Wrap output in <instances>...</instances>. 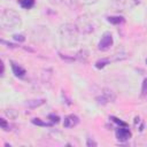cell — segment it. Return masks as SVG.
Wrapping results in <instances>:
<instances>
[{
  "label": "cell",
  "mask_w": 147,
  "mask_h": 147,
  "mask_svg": "<svg viewBox=\"0 0 147 147\" xmlns=\"http://www.w3.org/2000/svg\"><path fill=\"white\" fill-rule=\"evenodd\" d=\"M13 38H14V40H16V41H18V42H23V41L25 40V37H24L23 34H14Z\"/></svg>",
  "instance_id": "obj_18"
},
{
  "label": "cell",
  "mask_w": 147,
  "mask_h": 147,
  "mask_svg": "<svg viewBox=\"0 0 147 147\" xmlns=\"http://www.w3.org/2000/svg\"><path fill=\"white\" fill-rule=\"evenodd\" d=\"M116 99V95L114 94V92L109 88H103L102 92H101V96H98L96 100L99 103H108V102H113L115 101Z\"/></svg>",
  "instance_id": "obj_6"
},
{
  "label": "cell",
  "mask_w": 147,
  "mask_h": 147,
  "mask_svg": "<svg viewBox=\"0 0 147 147\" xmlns=\"http://www.w3.org/2000/svg\"><path fill=\"white\" fill-rule=\"evenodd\" d=\"M18 3L24 9H30L34 5V0H18Z\"/></svg>",
  "instance_id": "obj_13"
},
{
  "label": "cell",
  "mask_w": 147,
  "mask_h": 147,
  "mask_svg": "<svg viewBox=\"0 0 147 147\" xmlns=\"http://www.w3.org/2000/svg\"><path fill=\"white\" fill-rule=\"evenodd\" d=\"M78 123H79V118H78L76 115H68V116L64 118L63 126L67 127V129H69V127L76 126Z\"/></svg>",
  "instance_id": "obj_8"
},
{
  "label": "cell",
  "mask_w": 147,
  "mask_h": 147,
  "mask_svg": "<svg viewBox=\"0 0 147 147\" xmlns=\"http://www.w3.org/2000/svg\"><path fill=\"white\" fill-rule=\"evenodd\" d=\"M109 63V60L108 59H102V60H99L95 62V68L96 69H102L103 67H106L107 64Z\"/></svg>",
  "instance_id": "obj_14"
},
{
  "label": "cell",
  "mask_w": 147,
  "mask_h": 147,
  "mask_svg": "<svg viewBox=\"0 0 147 147\" xmlns=\"http://www.w3.org/2000/svg\"><path fill=\"white\" fill-rule=\"evenodd\" d=\"M75 25H76L78 32H80V33H91L94 30L93 22H92V20L87 15L79 16Z\"/></svg>",
  "instance_id": "obj_3"
},
{
  "label": "cell",
  "mask_w": 147,
  "mask_h": 147,
  "mask_svg": "<svg viewBox=\"0 0 147 147\" xmlns=\"http://www.w3.org/2000/svg\"><path fill=\"white\" fill-rule=\"evenodd\" d=\"M44 103H45L44 99H36V100H28L25 105L29 108H37V107H39V106H41Z\"/></svg>",
  "instance_id": "obj_10"
},
{
  "label": "cell",
  "mask_w": 147,
  "mask_h": 147,
  "mask_svg": "<svg viewBox=\"0 0 147 147\" xmlns=\"http://www.w3.org/2000/svg\"><path fill=\"white\" fill-rule=\"evenodd\" d=\"M0 24L6 30L16 29L21 25V17L13 9H3L0 14Z\"/></svg>",
  "instance_id": "obj_1"
},
{
  "label": "cell",
  "mask_w": 147,
  "mask_h": 147,
  "mask_svg": "<svg viewBox=\"0 0 147 147\" xmlns=\"http://www.w3.org/2000/svg\"><path fill=\"white\" fill-rule=\"evenodd\" d=\"M32 123H33L34 125H39V126H51L49 123H45V122H42V121L39 119V118H33V119H32Z\"/></svg>",
  "instance_id": "obj_15"
},
{
  "label": "cell",
  "mask_w": 147,
  "mask_h": 147,
  "mask_svg": "<svg viewBox=\"0 0 147 147\" xmlns=\"http://www.w3.org/2000/svg\"><path fill=\"white\" fill-rule=\"evenodd\" d=\"M146 63H147V60H146Z\"/></svg>",
  "instance_id": "obj_25"
},
{
  "label": "cell",
  "mask_w": 147,
  "mask_h": 147,
  "mask_svg": "<svg viewBox=\"0 0 147 147\" xmlns=\"http://www.w3.org/2000/svg\"><path fill=\"white\" fill-rule=\"evenodd\" d=\"M77 28L74 24H64L61 26V40L62 44L65 45V47H71L77 44Z\"/></svg>",
  "instance_id": "obj_2"
},
{
  "label": "cell",
  "mask_w": 147,
  "mask_h": 147,
  "mask_svg": "<svg viewBox=\"0 0 147 147\" xmlns=\"http://www.w3.org/2000/svg\"><path fill=\"white\" fill-rule=\"evenodd\" d=\"M51 3H53V5H59V3H61L63 0H48Z\"/></svg>",
  "instance_id": "obj_24"
},
{
  "label": "cell",
  "mask_w": 147,
  "mask_h": 147,
  "mask_svg": "<svg viewBox=\"0 0 147 147\" xmlns=\"http://www.w3.org/2000/svg\"><path fill=\"white\" fill-rule=\"evenodd\" d=\"M96 145H98V144H96L94 140H92L91 138L87 139V146H96Z\"/></svg>",
  "instance_id": "obj_23"
},
{
  "label": "cell",
  "mask_w": 147,
  "mask_h": 147,
  "mask_svg": "<svg viewBox=\"0 0 147 147\" xmlns=\"http://www.w3.org/2000/svg\"><path fill=\"white\" fill-rule=\"evenodd\" d=\"M110 119L113 121V122H115V123H117V124H119L121 126H126V123H124L123 121H121L119 118H117V117H114V116H110Z\"/></svg>",
  "instance_id": "obj_17"
},
{
  "label": "cell",
  "mask_w": 147,
  "mask_h": 147,
  "mask_svg": "<svg viewBox=\"0 0 147 147\" xmlns=\"http://www.w3.org/2000/svg\"><path fill=\"white\" fill-rule=\"evenodd\" d=\"M48 118H51L52 123H55V124H57V123L60 122V117H59L57 115H53V114H51V115L48 116Z\"/></svg>",
  "instance_id": "obj_19"
},
{
  "label": "cell",
  "mask_w": 147,
  "mask_h": 147,
  "mask_svg": "<svg viewBox=\"0 0 147 147\" xmlns=\"http://www.w3.org/2000/svg\"><path fill=\"white\" fill-rule=\"evenodd\" d=\"M0 124H1V127L3 129V130H8V124H7V122H6V119L5 118H1L0 119Z\"/></svg>",
  "instance_id": "obj_20"
},
{
  "label": "cell",
  "mask_w": 147,
  "mask_h": 147,
  "mask_svg": "<svg viewBox=\"0 0 147 147\" xmlns=\"http://www.w3.org/2000/svg\"><path fill=\"white\" fill-rule=\"evenodd\" d=\"M11 69H13V72H14V75H15L16 77L22 78V77L25 76V70H24L21 65L16 64V63H14V62H11Z\"/></svg>",
  "instance_id": "obj_9"
},
{
  "label": "cell",
  "mask_w": 147,
  "mask_h": 147,
  "mask_svg": "<svg viewBox=\"0 0 147 147\" xmlns=\"http://www.w3.org/2000/svg\"><path fill=\"white\" fill-rule=\"evenodd\" d=\"M114 44V39H113V36L110 32H105L101 40L99 41V45H98V48L100 51H107Z\"/></svg>",
  "instance_id": "obj_5"
},
{
  "label": "cell",
  "mask_w": 147,
  "mask_h": 147,
  "mask_svg": "<svg viewBox=\"0 0 147 147\" xmlns=\"http://www.w3.org/2000/svg\"><path fill=\"white\" fill-rule=\"evenodd\" d=\"M77 2H79L80 5H93L95 2H98V0H76Z\"/></svg>",
  "instance_id": "obj_16"
},
{
  "label": "cell",
  "mask_w": 147,
  "mask_h": 147,
  "mask_svg": "<svg viewBox=\"0 0 147 147\" xmlns=\"http://www.w3.org/2000/svg\"><path fill=\"white\" fill-rule=\"evenodd\" d=\"M141 92L142 94H146L147 93V78L144 79V83H142V88H141Z\"/></svg>",
  "instance_id": "obj_21"
},
{
  "label": "cell",
  "mask_w": 147,
  "mask_h": 147,
  "mask_svg": "<svg viewBox=\"0 0 147 147\" xmlns=\"http://www.w3.org/2000/svg\"><path fill=\"white\" fill-rule=\"evenodd\" d=\"M80 62H86L87 59H88V52L86 49H80L78 53H77V56H76Z\"/></svg>",
  "instance_id": "obj_12"
},
{
  "label": "cell",
  "mask_w": 147,
  "mask_h": 147,
  "mask_svg": "<svg viewBox=\"0 0 147 147\" xmlns=\"http://www.w3.org/2000/svg\"><path fill=\"white\" fill-rule=\"evenodd\" d=\"M115 134H116V138L119 141H126L131 138V132L129 131V129H126V126L117 127L116 131H115Z\"/></svg>",
  "instance_id": "obj_7"
},
{
  "label": "cell",
  "mask_w": 147,
  "mask_h": 147,
  "mask_svg": "<svg viewBox=\"0 0 147 147\" xmlns=\"http://www.w3.org/2000/svg\"><path fill=\"white\" fill-rule=\"evenodd\" d=\"M138 3H139V0H113L111 7L115 10L124 11V10H127V9L136 7Z\"/></svg>",
  "instance_id": "obj_4"
},
{
  "label": "cell",
  "mask_w": 147,
  "mask_h": 147,
  "mask_svg": "<svg viewBox=\"0 0 147 147\" xmlns=\"http://www.w3.org/2000/svg\"><path fill=\"white\" fill-rule=\"evenodd\" d=\"M5 113H6V115H7V116H9V117H11V118H15V117H16V113H14V110H11V109H10L9 111H8V110H6Z\"/></svg>",
  "instance_id": "obj_22"
},
{
  "label": "cell",
  "mask_w": 147,
  "mask_h": 147,
  "mask_svg": "<svg viewBox=\"0 0 147 147\" xmlns=\"http://www.w3.org/2000/svg\"><path fill=\"white\" fill-rule=\"evenodd\" d=\"M107 21L111 24H115V25L123 24L125 22L124 17H122V16H109V17H107Z\"/></svg>",
  "instance_id": "obj_11"
}]
</instances>
